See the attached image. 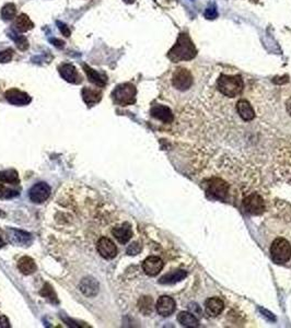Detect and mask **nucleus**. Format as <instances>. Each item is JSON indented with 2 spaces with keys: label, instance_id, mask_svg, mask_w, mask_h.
<instances>
[{
  "label": "nucleus",
  "instance_id": "obj_21",
  "mask_svg": "<svg viewBox=\"0 0 291 328\" xmlns=\"http://www.w3.org/2000/svg\"><path fill=\"white\" fill-rule=\"evenodd\" d=\"M83 69H84V73L87 75V77L89 79L90 82H92L93 84L98 85L100 88H103L104 85L106 84V76L98 73V71H95L94 69H92L90 66L88 65H83Z\"/></svg>",
  "mask_w": 291,
  "mask_h": 328
},
{
  "label": "nucleus",
  "instance_id": "obj_7",
  "mask_svg": "<svg viewBox=\"0 0 291 328\" xmlns=\"http://www.w3.org/2000/svg\"><path fill=\"white\" fill-rule=\"evenodd\" d=\"M50 195H51L50 185L44 182L35 184L34 186H32V188L30 189V193H28L30 199L35 203H42L46 202L47 198L50 197Z\"/></svg>",
  "mask_w": 291,
  "mask_h": 328
},
{
  "label": "nucleus",
  "instance_id": "obj_37",
  "mask_svg": "<svg viewBox=\"0 0 291 328\" xmlns=\"http://www.w3.org/2000/svg\"><path fill=\"white\" fill-rule=\"evenodd\" d=\"M286 111L289 114V116H291V97H289L286 102Z\"/></svg>",
  "mask_w": 291,
  "mask_h": 328
},
{
  "label": "nucleus",
  "instance_id": "obj_33",
  "mask_svg": "<svg viewBox=\"0 0 291 328\" xmlns=\"http://www.w3.org/2000/svg\"><path fill=\"white\" fill-rule=\"evenodd\" d=\"M13 57V50L8 49L0 51V63H8Z\"/></svg>",
  "mask_w": 291,
  "mask_h": 328
},
{
  "label": "nucleus",
  "instance_id": "obj_32",
  "mask_svg": "<svg viewBox=\"0 0 291 328\" xmlns=\"http://www.w3.org/2000/svg\"><path fill=\"white\" fill-rule=\"evenodd\" d=\"M205 17L209 20H212V19H216L218 17V11H217V7L214 4L211 3L209 6L206 8L205 10Z\"/></svg>",
  "mask_w": 291,
  "mask_h": 328
},
{
  "label": "nucleus",
  "instance_id": "obj_19",
  "mask_svg": "<svg viewBox=\"0 0 291 328\" xmlns=\"http://www.w3.org/2000/svg\"><path fill=\"white\" fill-rule=\"evenodd\" d=\"M82 99L84 103L89 106H93L95 104H98L102 99V92L98 89H92V88H83L82 91Z\"/></svg>",
  "mask_w": 291,
  "mask_h": 328
},
{
  "label": "nucleus",
  "instance_id": "obj_16",
  "mask_svg": "<svg viewBox=\"0 0 291 328\" xmlns=\"http://www.w3.org/2000/svg\"><path fill=\"white\" fill-rule=\"evenodd\" d=\"M150 114L152 117H155L157 120H159L165 124L172 123L174 120L172 111L165 105H155L151 108Z\"/></svg>",
  "mask_w": 291,
  "mask_h": 328
},
{
  "label": "nucleus",
  "instance_id": "obj_24",
  "mask_svg": "<svg viewBox=\"0 0 291 328\" xmlns=\"http://www.w3.org/2000/svg\"><path fill=\"white\" fill-rule=\"evenodd\" d=\"M18 268L23 275H31L36 270V265L31 257L25 256L18 261Z\"/></svg>",
  "mask_w": 291,
  "mask_h": 328
},
{
  "label": "nucleus",
  "instance_id": "obj_15",
  "mask_svg": "<svg viewBox=\"0 0 291 328\" xmlns=\"http://www.w3.org/2000/svg\"><path fill=\"white\" fill-rule=\"evenodd\" d=\"M223 307H225V303L219 298H209L205 302V311L211 317H217L218 315H220L223 311Z\"/></svg>",
  "mask_w": 291,
  "mask_h": 328
},
{
  "label": "nucleus",
  "instance_id": "obj_3",
  "mask_svg": "<svg viewBox=\"0 0 291 328\" xmlns=\"http://www.w3.org/2000/svg\"><path fill=\"white\" fill-rule=\"evenodd\" d=\"M136 94L137 90L135 85L127 82L117 85L112 93V98L118 105L127 106L136 102Z\"/></svg>",
  "mask_w": 291,
  "mask_h": 328
},
{
  "label": "nucleus",
  "instance_id": "obj_12",
  "mask_svg": "<svg viewBox=\"0 0 291 328\" xmlns=\"http://www.w3.org/2000/svg\"><path fill=\"white\" fill-rule=\"evenodd\" d=\"M6 100L12 105H26L31 102V97L27 93L18 89H11L6 92Z\"/></svg>",
  "mask_w": 291,
  "mask_h": 328
},
{
  "label": "nucleus",
  "instance_id": "obj_34",
  "mask_svg": "<svg viewBox=\"0 0 291 328\" xmlns=\"http://www.w3.org/2000/svg\"><path fill=\"white\" fill-rule=\"evenodd\" d=\"M141 251V246L138 243H132L127 249V254L128 255H137L139 254V252Z\"/></svg>",
  "mask_w": 291,
  "mask_h": 328
},
{
  "label": "nucleus",
  "instance_id": "obj_25",
  "mask_svg": "<svg viewBox=\"0 0 291 328\" xmlns=\"http://www.w3.org/2000/svg\"><path fill=\"white\" fill-rule=\"evenodd\" d=\"M178 322L184 327H198L199 321L189 312H181L178 315Z\"/></svg>",
  "mask_w": 291,
  "mask_h": 328
},
{
  "label": "nucleus",
  "instance_id": "obj_18",
  "mask_svg": "<svg viewBox=\"0 0 291 328\" xmlns=\"http://www.w3.org/2000/svg\"><path fill=\"white\" fill-rule=\"evenodd\" d=\"M112 233L115 239L119 242L121 244H126L128 241L132 239V227L130 223H123L122 226L114 227L112 230Z\"/></svg>",
  "mask_w": 291,
  "mask_h": 328
},
{
  "label": "nucleus",
  "instance_id": "obj_36",
  "mask_svg": "<svg viewBox=\"0 0 291 328\" xmlns=\"http://www.w3.org/2000/svg\"><path fill=\"white\" fill-rule=\"evenodd\" d=\"M58 25H59V30H60L61 32H63V34H64L65 36H69V35H70V31H69L68 26L65 25L64 23H58Z\"/></svg>",
  "mask_w": 291,
  "mask_h": 328
},
{
  "label": "nucleus",
  "instance_id": "obj_17",
  "mask_svg": "<svg viewBox=\"0 0 291 328\" xmlns=\"http://www.w3.org/2000/svg\"><path fill=\"white\" fill-rule=\"evenodd\" d=\"M237 112L244 122H251L255 118L254 108L246 100H240L237 103Z\"/></svg>",
  "mask_w": 291,
  "mask_h": 328
},
{
  "label": "nucleus",
  "instance_id": "obj_40",
  "mask_svg": "<svg viewBox=\"0 0 291 328\" xmlns=\"http://www.w3.org/2000/svg\"><path fill=\"white\" fill-rule=\"evenodd\" d=\"M125 1H126V2H128V3H132V2L135 1V0H125Z\"/></svg>",
  "mask_w": 291,
  "mask_h": 328
},
{
  "label": "nucleus",
  "instance_id": "obj_9",
  "mask_svg": "<svg viewBox=\"0 0 291 328\" xmlns=\"http://www.w3.org/2000/svg\"><path fill=\"white\" fill-rule=\"evenodd\" d=\"M228 185L223 182V180L219 178H213L208 184L207 193L211 195L212 198L217 199H225L228 194Z\"/></svg>",
  "mask_w": 291,
  "mask_h": 328
},
{
  "label": "nucleus",
  "instance_id": "obj_29",
  "mask_svg": "<svg viewBox=\"0 0 291 328\" xmlns=\"http://www.w3.org/2000/svg\"><path fill=\"white\" fill-rule=\"evenodd\" d=\"M17 14V9L13 3H8L2 8L1 10V17L4 20H11Z\"/></svg>",
  "mask_w": 291,
  "mask_h": 328
},
{
  "label": "nucleus",
  "instance_id": "obj_27",
  "mask_svg": "<svg viewBox=\"0 0 291 328\" xmlns=\"http://www.w3.org/2000/svg\"><path fill=\"white\" fill-rule=\"evenodd\" d=\"M41 296L43 298H45L46 300L51 303H55V304L58 303V299H57L56 293L53 290V288H52V286H50L49 283H45V286L42 288Z\"/></svg>",
  "mask_w": 291,
  "mask_h": 328
},
{
  "label": "nucleus",
  "instance_id": "obj_4",
  "mask_svg": "<svg viewBox=\"0 0 291 328\" xmlns=\"http://www.w3.org/2000/svg\"><path fill=\"white\" fill-rule=\"evenodd\" d=\"M270 256L275 263L285 264L291 258V245L284 237H277L270 246Z\"/></svg>",
  "mask_w": 291,
  "mask_h": 328
},
{
  "label": "nucleus",
  "instance_id": "obj_39",
  "mask_svg": "<svg viewBox=\"0 0 291 328\" xmlns=\"http://www.w3.org/2000/svg\"><path fill=\"white\" fill-rule=\"evenodd\" d=\"M6 217V213H4L2 210H0V218H3Z\"/></svg>",
  "mask_w": 291,
  "mask_h": 328
},
{
  "label": "nucleus",
  "instance_id": "obj_10",
  "mask_svg": "<svg viewBox=\"0 0 291 328\" xmlns=\"http://www.w3.org/2000/svg\"><path fill=\"white\" fill-rule=\"evenodd\" d=\"M163 266V260L158 257V256H149L142 263V269H144V272L148 276L154 277V276H157L161 272Z\"/></svg>",
  "mask_w": 291,
  "mask_h": 328
},
{
  "label": "nucleus",
  "instance_id": "obj_11",
  "mask_svg": "<svg viewBox=\"0 0 291 328\" xmlns=\"http://www.w3.org/2000/svg\"><path fill=\"white\" fill-rule=\"evenodd\" d=\"M175 307H176L175 301L172 298L168 297V296H163V297L159 298V300L157 301V305H156L158 314L163 317H168L170 315H172L175 311Z\"/></svg>",
  "mask_w": 291,
  "mask_h": 328
},
{
  "label": "nucleus",
  "instance_id": "obj_23",
  "mask_svg": "<svg viewBox=\"0 0 291 328\" xmlns=\"http://www.w3.org/2000/svg\"><path fill=\"white\" fill-rule=\"evenodd\" d=\"M14 27L17 28L19 32H27L32 30L34 27V23L31 21V19L28 18L26 14L22 13L16 19V22H14Z\"/></svg>",
  "mask_w": 291,
  "mask_h": 328
},
{
  "label": "nucleus",
  "instance_id": "obj_1",
  "mask_svg": "<svg viewBox=\"0 0 291 328\" xmlns=\"http://www.w3.org/2000/svg\"><path fill=\"white\" fill-rule=\"evenodd\" d=\"M196 54V47L193 44L189 36L186 33H181L174 46L169 50L168 57L173 63H179V61L192 60L195 58Z\"/></svg>",
  "mask_w": 291,
  "mask_h": 328
},
{
  "label": "nucleus",
  "instance_id": "obj_8",
  "mask_svg": "<svg viewBox=\"0 0 291 328\" xmlns=\"http://www.w3.org/2000/svg\"><path fill=\"white\" fill-rule=\"evenodd\" d=\"M97 250L99 254L106 259H112L117 255V247L107 237H101L97 243Z\"/></svg>",
  "mask_w": 291,
  "mask_h": 328
},
{
  "label": "nucleus",
  "instance_id": "obj_30",
  "mask_svg": "<svg viewBox=\"0 0 291 328\" xmlns=\"http://www.w3.org/2000/svg\"><path fill=\"white\" fill-rule=\"evenodd\" d=\"M19 196V192L16 189H11L0 184V199H12Z\"/></svg>",
  "mask_w": 291,
  "mask_h": 328
},
{
  "label": "nucleus",
  "instance_id": "obj_28",
  "mask_svg": "<svg viewBox=\"0 0 291 328\" xmlns=\"http://www.w3.org/2000/svg\"><path fill=\"white\" fill-rule=\"evenodd\" d=\"M152 304H154V301L150 297H144L140 299L139 303H138V306H139V310L141 313L148 315L152 312Z\"/></svg>",
  "mask_w": 291,
  "mask_h": 328
},
{
  "label": "nucleus",
  "instance_id": "obj_22",
  "mask_svg": "<svg viewBox=\"0 0 291 328\" xmlns=\"http://www.w3.org/2000/svg\"><path fill=\"white\" fill-rule=\"evenodd\" d=\"M186 276H187V273L185 270H175V272L169 273L164 275L163 277H161L159 280V283L161 284H172L176 283L183 280Z\"/></svg>",
  "mask_w": 291,
  "mask_h": 328
},
{
  "label": "nucleus",
  "instance_id": "obj_35",
  "mask_svg": "<svg viewBox=\"0 0 291 328\" xmlns=\"http://www.w3.org/2000/svg\"><path fill=\"white\" fill-rule=\"evenodd\" d=\"M10 327V323H9L8 318L4 315H0V328H8Z\"/></svg>",
  "mask_w": 291,
  "mask_h": 328
},
{
  "label": "nucleus",
  "instance_id": "obj_6",
  "mask_svg": "<svg viewBox=\"0 0 291 328\" xmlns=\"http://www.w3.org/2000/svg\"><path fill=\"white\" fill-rule=\"evenodd\" d=\"M243 207L251 215H261L265 211V202L259 194H251L243 201Z\"/></svg>",
  "mask_w": 291,
  "mask_h": 328
},
{
  "label": "nucleus",
  "instance_id": "obj_20",
  "mask_svg": "<svg viewBox=\"0 0 291 328\" xmlns=\"http://www.w3.org/2000/svg\"><path fill=\"white\" fill-rule=\"evenodd\" d=\"M79 289L85 297H94L99 292V284L93 278L88 277L82 279L79 284Z\"/></svg>",
  "mask_w": 291,
  "mask_h": 328
},
{
  "label": "nucleus",
  "instance_id": "obj_38",
  "mask_svg": "<svg viewBox=\"0 0 291 328\" xmlns=\"http://www.w3.org/2000/svg\"><path fill=\"white\" fill-rule=\"evenodd\" d=\"M4 245V242H3V240L1 239V237H0V249H1V247Z\"/></svg>",
  "mask_w": 291,
  "mask_h": 328
},
{
  "label": "nucleus",
  "instance_id": "obj_2",
  "mask_svg": "<svg viewBox=\"0 0 291 328\" xmlns=\"http://www.w3.org/2000/svg\"><path fill=\"white\" fill-rule=\"evenodd\" d=\"M217 88L222 96L227 98L238 97L244 88L241 76L221 75L217 81Z\"/></svg>",
  "mask_w": 291,
  "mask_h": 328
},
{
  "label": "nucleus",
  "instance_id": "obj_5",
  "mask_svg": "<svg viewBox=\"0 0 291 328\" xmlns=\"http://www.w3.org/2000/svg\"><path fill=\"white\" fill-rule=\"evenodd\" d=\"M172 84L178 91H187L194 84V77L190 70L184 67L174 69L172 75Z\"/></svg>",
  "mask_w": 291,
  "mask_h": 328
},
{
  "label": "nucleus",
  "instance_id": "obj_14",
  "mask_svg": "<svg viewBox=\"0 0 291 328\" xmlns=\"http://www.w3.org/2000/svg\"><path fill=\"white\" fill-rule=\"evenodd\" d=\"M9 234V240L11 243L19 245V246H28L32 243V236L30 233L21 231V230H16V229H10L8 232Z\"/></svg>",
  "mask_w": 291,
  "mask_h": 328
},
{
  "label": "nucleus",
  "instance_id": "obj_31",
  "mask_svg": "<svg viewBox=\"0 0 291 328\" xmlns=\"http://www.w3.org/2000/svg\"><path fill=\"white\" fill-rule=\"evenodd\" d=\"M10 37L16 42V45L20 50H26L28 47V42L23 35H14L13 33H10Z\"/></svg>",
  "mask_w": 291,
  "mask_h": 328
},
{
  "label": "nucleus",
  "instance_id": "obj_26",
  "mask_svg": "<svg viewBox=\"0 0 291 328\" xmlns=\"http://www.w3.org/2000/svg\"><path fill=\"white\" fill-rule=\"evenodd\" d=\"M0 182L16 185L19 184V175L16 170H4L0 172Z\"/></svg>",
  "mask_w": 291,
  "mask_h": 328
},
{
  "label": "nucleus",
  "instance_id": "obj_13",
  "mask_svg": "<svg viewBox=\"0 0 291 328\" xmlns=\"http://www.w3.org/2000/svg\"><path fill=\"white\" fill-rule=\"evenodd\" d=\"M59 74L63 79H65L67 82H70V83H75V84H78L81 81H82V79H81V76L79 75V73L76 69V67L74 65L71 64H63L59 67Z\"/></svg>",
  "mask_w": 291,
  "mask_h": 328
}]
</instances>
